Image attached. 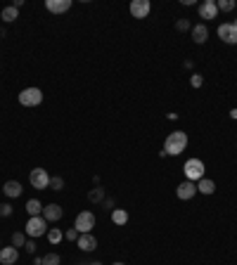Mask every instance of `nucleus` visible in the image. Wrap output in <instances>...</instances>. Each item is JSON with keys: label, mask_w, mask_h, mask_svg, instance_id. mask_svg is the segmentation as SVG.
<instances>
[{"label": "nucleus", "mask_w": 237, "mask_h": 265, "mask_svg": "<svg viewBox=\"0 0 237 265\" xmlns=\"http://www.w3.org/2000/svg\"><path fill=\"white\" fill-rule=\"evenodd\" d=\"M24 251H26V253H36V242H33V239H26V244H24Z\"/></svg>", "instance_id": "nucleus-31"}, {"label": "nucleus", "mask_w": 237, "mask_h": 265, "mask_svg": "<svg viewBox=\"0 0 237 265\" xmlns=\"http://www.w3.org/2000/svg\"><path fill=\"white\" fill-rule=\"evenodd\" d=\"M76 246L81 251H95L97 249V239H95V234L86 232V234H79V239H76Z\"/></svg>", "instance_id": "nucleus-13"}, {"label": "nucleus", "mask_w": 237, "mask_h": 265, "mask_svg": "<svg viewBox=\"0 0 237 265\" xmlns=\"http://www.w3.org/2000/svg\"><path fill=\"white\" fill-rule=\"evenodd\" d=\"M197 12H199V17H202L204 22H211V19L218 17V5H216L213 0H204V3H199Z\"/></svg>", "instance_id": "nucleus-8"}, {"label": "nucleus", "mask_w": 237, "mask_h": 265, "mask_svg": "<svg viewBox=\"0 0 237 265\" xmlns=\"http://www.w3.org/2000/svg\"><path fill=\"white\" fill-rule=\"evenodd\" d=\"M111 223H114V225H126L128 223V211L126 209H114L111 211Z\"/></svg>", "instance_id": "nucleus-18"}, {"label": "nucleus", "mask_w": 237, "mask_h": 265, "mask_svg": "<svg viewBox=\"0 0 237 265\" xmlns=\"http://www.w3.org/2000/svg\"><path fill=\"white\" fill-rule=\"evenodd\" d=\"M114 265H124V263H114Z\"/></svg>", "instance_id": "nucleus-35"}, {"label": "nucleus", "mask_w": 237, "mask_h": 265, "mask_svg": "<svg viewBox=\"0 0 237 265\" xmlns=\"http://www.w3.org/2000/svg\"><path fill=\"white\" fill-rule=\"evenodd\" d=\"M45 8H47V12H52V15H64V12L71 10V0H47Z\"/></svg>", "instance_id": "nucleus-12"}, {"label": "nucleus", "mask_w": 237, "mask_h": 265, "mask_svg": "<svg viewBox=\"0 0 237 265\" xmlns=\"http://www.w3.org/2000/svg\"><path fill=\"white\" fill-rule=\"evenodd\" d=\"M24 230L29 237H43V234H47V220L43 216H33V218H29Z\"/></svg>", "instance_id": "nucleus-4"}, {"label": "nucleus", "mask_w": 237, "mask_h": 265, "mask_svg": "<svg viewBox=\"0 0 237 265\" xmlns=\"http://www.w3.org/2000/svg\"><path fill=\"white\" fill-rule=\"evenodd\" d=\"M64 211L60 204H47V206H43V218L47 220V223H57V220H62Z\"/></svg>", "instance_id": "nucleus-11"}, {"label": "nucleus", "mask_w": 237, "mask_h": 265, "mask_svg": "<svg viewBox=\"0 0 237 265\" xmlns=\"http://www.w3.org/2000/svg\"><path fill=\"white\" fill-rule=\"evenodd\" d=\"M17 260H19V249H15V246L0 249V263L3 265H15Z\"/></svg>", "instance_id": "nucleus-14"}, {"label": "nucleus", "mask_w": 237, "mask_h": 265, "mask_svg": "<svg viewBox=\"0 0 237 265\" xmlns=\"http://www.w3.org/2000/svg\"><path fill=\"white\" fill-rule=\"evenodd\" d=\"M26 213H29V216H43V204L38 202V199H29V202H26Z\"/></svg>", "instance_id": "nucleus-19"}, {"label": "nucleus", "mask_w": 237, "mask_h": 265, "mask_svg": "<svg viewBox=\"0 0 237 265\" xmlns=\"http://www.w3.org/2000/svg\"><path fill=\"white\" fill-rule=\"evenodd\" d=\"M64 239H69V242H76V239H79V230H76V227L67 230V232H64Z\"/></svg>", "instance_id": "nucleus-28"}, {"label": "nucleus", "mask_w": 237, "mask_h": 265, "mask_svg": "<svg viewBox=\"0 0 237 265\" xmlns=\"http://www.w3.org/2000/svg\"><path fill=\"white\" fill-rule=\"evenodd\" d=\"M190 86H192V88H202V86H204V78L199 76V74H192V76H190Z\"/></svg>", "instance_id": "nucleus-27"}, {"label": "nucleus", "mask_w": 237, "mask_h": 265, "mask_svg": "<svg viewBox=\"0 0 237 265\" xmlns=\"http://www.w3.org/2000/svg\"><path fill=\"white\" fill-rule=\"evenodd\" d=\"M0 216H3V218L12 216V206H10V204H0Z\"/></svg>", "instance_id": "nucleus-30"}, {"label": "nucleus", "mask_w": 237, "mask_h": 265, "mask_svg": "<svg viewBox=\"0 0 237 265\" xmlns=\"http://www.w3.org/2000/svg\"><path fill=\"white\" fill-rule=\"evenodd\" d=\"M88 202L90 204H102L104 202V189L102 187H93L88 192Z\"/></svg>", "instance_id": "nucleus-21"}, {"label": "nucleus", "mask_w": 237, "mask_h": 265, "mask_svg": "<svg viewBox=\"0 0 237 265\" xmlns=\"http://www.w3.org/2000/svg\"><path fill=\"white\" fill-rule=\"evenodd\" d=\"M62 263V258L57 256V253H45L43 256V265H60Z\"/></svg>", "instance_id": "nucleus-24"}, {"label": "nucleus", "mask_w": 237, "mask_h": 265, "mask_svg": "<svg viewBox=\"0 0 237 265\" xmlns=\"http://www.w3.org/2000/svg\"><path fill=\"white\" fill-rule=\"evenodd\" d=\"M235 24H237V19H235Z\"/></svg>", "instance_id": "nucleus-36"}, {"label": "nucleus", "mask_w": 237, "mask_h": 265, "mask_svg": "<svg viewBox=\"0 0 237 265\" xmlns=\"http://www.w3.org/2000/svg\"><path fill=\"white\" fill-rule=\"evenodd\" d=\"M218 38L228 45H237V24L235 22H228V24H221L218 26Z\"/></svg>", "instance_id": "nucleus-6"}, {"label": "nucleus", "mask_w": 237, "mask_h": 265, "mask_svg": "<svg viewBox=\"0 0 237 265\" xmlns=\"http://www.w3.org/2000/svg\"><path fill=\"white\" fill-rule=\"evenodd\" d=\"M216 5H218V12H232V10L237 8L235 0H218Z\"/></svg>", "instance_id": "nucleus-23"}, {"label": "nucleus", "mask_w": 237, "mask_h": 265, "mask_svg": "<svg viewBox=\"0 0 237 265\" xmlns=\"http://www.w3.org/2000/svg\"><path fill=\"white\" fill-rule=\"evenodd\" d=\"M104 206H107V209H111V211H114V202H111V199H104Z\"/></svg>", "instance_id": "nucleus-32"}, {"label": "nucleus", "mask_w": 237, "mask_h": 265, "mask_svg": "<svg viewBox=\"0 0 237 265\" xmlns=\"http://www.w3.org/2000/svg\"><path fill=\"white\" fill-rule=\"evenodd\" d=\"M204 171H206V166L202 159H188L185 166H183V173H185V178L190 182H199V180L204 178Z\"/></svg>", "instance_id": "nucleus-2"}, {"label": "nucleus", "mask_w": 237, "mask_h": 265, "mask_svg": "<svg viewBox=\"0 0 237 265\" xmlns=\"http://www.w3.org/2000/svg\"><path fill=\"white\" fill-rule=\"evenodd\" d=\"M230 118H237V109H230Z\"/></svg>", "instance_id": "nucleus-33"}, {"label": "nucleus", "mask_w": 237, "mask_h": 265, "mask_svg": "<svg viewBox=\"0 0 237 265\" xmlns=\"http://www.w3.org/2000/svg\"><path fill=\"white\" fill-rule=\"evenodd\" d=\"M29 182L36 189H47L50 187V175H47L45 168H33L31 175H29Z\"/></svg>", "instance_id": "nucleus-7"}, {"label": "nucleus", "mask_w": 237, "mask_h": 265, "mask_svg": "<svg viewBox=\"0 0 237 265\" xmlns=\"http://www.w3.org/2000/svg\"><path fill=\"white\" fill-rule=\"evenodd\" d=\"M197 192H202V194H213V192H216V182L204 175V178L197 182Z\"/></svg>", "instance_id": "nucleus-17"}, {"label": "nucleus", "mask_w": 237, "mask_h": 265, "mask_svg": "<svg viewBox=\"0 0 237 265\" xmlns=\"http://www.w3.org/2000/svg\"><path fill=\"white\" fill-rule=\"evenodd\" d=\"M90 265H102V263H90Z\"/></svg>", "instance_id": "nucleus-34"}, {"label": "nucleus", "mask_w": 237, "mask_h": 265, "mask_svg": "<svg viewBox=\"0 0 237 265\" xmlns=\"http://www.w3.org/2000/svg\"><path fill=\"white\" fill-rule=\"evenodd\" d=\"M74 227L79 230V234L90 232L95 227V213L93 211H81L79 216H76V220H74Z\"/></svg>", "instance_id": "nucleus-5"}, {"label": "nucleus", "mask_w": 237, "mask_h": 265, "mask_svg": "<svg viewBox=\"0 0 237 265\" xmlns=\"http://www.w3.org/2000/svg\"><path fill=\"white\" fill-rule=\"evenodd\" d=\"M128 10H131V15H133L135 19H145V17L150 15L152 5H150V0H133Z\"/></svg>", "instance_id": "nucleus-9"}, {"label": "nucleus", "mask_w": 237, "mask_h": 265, "mask_svg": "<svg viewBox=\"0 0 237 265\" xmlns=\"http://www.w3.org/2000/svg\"><path fill=\"white\" fill-rule=\"evenodd\" d=\"M43 102V90L40 88H24L19 93V104L22 107H38Z\"/></svg>", "instance_id": "nucleus-3"}, {"label": "nucleus", "mask_w": 237, "mask_h": 265, "mask_svg": "<svg viewBox=\"0 0 237 265\" xmlns=\"http://www.w3.org/2000/svg\"><path fill=\"white\" fill-rule=\"evenodd\" d=\"M175 29H178V31H190L192 26H190L188 19H178V22H175Z\"/></svg>", "instance_id": "nucleus-29"}, {"label": "nucleus", "mask_w": 237, "mask_h": 265, "mask_svg": "<svg viewBox=\"0 0 237 265\" xmlns=\"http://www.w3.org/2000/svg\"><path fill=\"white\" fill-rule=\"evenodd\" d=\"M206 38H209V26L206 24H195L192 26V40L197 45H202V43H206Z\"/></svg>", "instance_id": "nucleus-15"}, {"label": "nucleus", "mask_w": 237, "mask_h": 265, "mask_svg": "<svg viewBox=\"0 0 237 265\" xmlns=\"http://www.w3.org/2000/svg\"><path fill=\"white\" fill-rule=\"evenodd\" d=\"M195 192H197V182H190V180H185V182H181V185L175 187V196H178L181 202H188V199H192V196H195Z\"/></svg>", "instance_id": "nucleus-10"}, {"label": "nucleus", "mask_w": 237, "mask_h": 265, "mask_svg": "<svg viewBox=\"0 0 237 265\" xmlns=\"http://www.w3.org/2000/svg\"><path fill=\"white\" fill-rule=\"evenodd\" d=\"M0 17H3V22L5 24H10V22H15L17 17H19V10H17L15 5H8V8L0 12Z\"/></svg>", "instance_id": "nucleus-20"}, {"label": "nucleus", "mask_w": 237, "mask_h": 265, "mask_svg": "<svg viewBox=\"0 0 237 265\" xmlns=\"http://www.w3.org/2000/svg\"><path fill=\"white\" fill-rule=\"evenodd\" d=\"M50 189H52V192H62V189H64V180L62 178H50Z\"/></svg>", "instance_id": "nucleus-25"}, {"label": "nucleus", "mask_w": 237, "mask_h": 265, "mask_svg": "<svg viewBox=\"0 0 237 265\" xmlns=\"http://www.w3.org/2000/svg\"><path fill=\"white\" fill-rule=\"evenodd\" d=\"M45 237H47V242H50V244H60L64 234H62V230H60V227H50Z\"/></svg>", "instance_id": "nucleus-22"}, {"label": "nucleus", "mask_w": 237, "mask_h": 265, "mask_svg": "<svg viewBox=\"0 0 237 265\" xmlns=\"http://www.w3.org/2000/svg\"><path fill=\"white\" fill-rule=\"evenodd\" d=\"M185 147H188V132H183V130L168 132V138H166V142H164L166 156L183 154V152H185Z\"/></svg>", "instance_id": "nucleus-1"}, {"label": "nucleus", "mask_w": 237, "mask_h": 265, "mask_svg": "<svg viewBox=\"0 0 237 265\" xmlns=\"http://www.w3.org/2000/svg\"><path fill=\"white\" fill-rule=\"evenodd\" d=\"M24 244H26L24 232H15V234H12V246H15V249H19V246H24Z\"/></svg>", "instance_id": "nucleus-26"}, {"label": "nucleus", "mask_w": 237, "mask_h": 265, "mask_svg": "<svg viewBox=\"0 0 237 265\" xmlns=\"http://www.w3.org/2000/svg\"><path fill=\"white\" fill-rule=\"evenodd\" d=\"M3 194L10 196V199H17V196H22V185H19L17 180H8V182L3 185Z\"/></svg>", "instance_id": "nucleus-16"}]
</instances>
